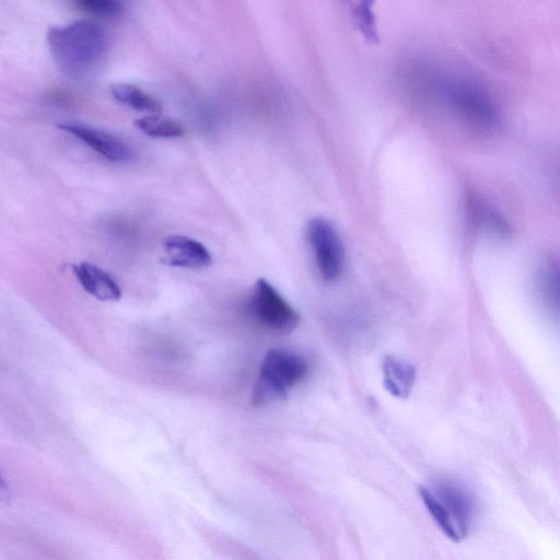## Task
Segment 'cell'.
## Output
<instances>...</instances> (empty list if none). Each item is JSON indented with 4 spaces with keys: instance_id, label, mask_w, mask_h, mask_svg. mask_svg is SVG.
<instances>
[{
    "instance_id": "obj_8",
    "label": "cell",
    "mask_w": 560,
    "mask_h": 560,
    "mask_svg": "<svg viewBox=\"0 0 560 560\" xmlns=\"http://www.w3.org/2000/svg\"><path fill=\"white\" fill-rule=\"evenodd\" d=\"M162 262L188 269H201L211 265V255L207 247L186 235L172 234L162 242Z\"/></svg>"
},
{
    "instance_id": "obj_16",
    "label": "cell",
    "mask_w": 560,
    "mask_h": 560,
    "mask_svg": "<svg viewBox=\"0 0 560 560\" xmlns=\"http://www.w3.org/2000/svg\"><path fill=\"white\" fill-rule=\"evenodd\" d=\"M357 26L364 35H374V20L371 12L374 0H348Z\"/></svg>"
},
{
    "instance_id": "obj_7",
    "label": "cell",
    "mask_w": 560,
    "mask_h": 560,
    "mask_svg": "<svg viewBox=\"0 0 560 560\" xmlns=\"http://www.w3.org/2000/svg\"><path fill=\"white\" fill-rule=\"evenodd\" d=\"M57 127L112 162H127L133 156V150L120 138L98 128L80 122H61Z\"/></svg>"
},
{
    "instance_id": "obj_15",
    "label": "cell",
    "mask_w": 560,
    "mask_h": 560,
    "mask_svg": "<svg viewBox=\"0 0 560 560\" xmlns=\"http://www.w3.org/2000/svg\"><path fill=\"white\" fill-rule=\"evenodd\" d=\"M538 288L548 302L558 303L559 278L557 265L547 262L542 266L538 277Z\"/></svg>"
},
{
    "instance_id": "obj_6",
    "label": "cell",
    "mask_w": 560,
    "mask_h": 560,
    "mask_svg": "<svg viewBox=\"0 0 560 560\" xmlns=\"http://www.w3.org/2000/svg\"><path fill=\"white\" fill-rule=\"evenodd\" d=\"M306 236L320 277L327 282L336 281L345 264L343 247L336 229L328 220L316 217L308 221Z\"/></svg>"
},
{
    "instance_id": "obj_11",
    "label": "cell",
    "mask_w": 560,
    "mask_h": 560,
    "mask_svg": "<svg viewBox=\"0 0 560 560\" xmlns=\"http://www.w3.org/2000/svg\"><path fill=\"white\" fill-rule=\"evenodd\" d=\"M113 97L119 103L136 110L149 114H160L162 107L151 95L130 83H114L110 85Z\"/></svg>"
},
{
    "instance_id": "obj_12",
    "label": "cell",
    "mask_w": 560,
    "mask_h": 560,
    "mask_svg": "<svg viewBox=\"0 0 560 560\" xmlns=\"http://www.w3.org/2000/svg\"><path fill=\"white\" fill-rule=\"evenodd\" d=\"M135 126L149 137L177 138L184 135L183 126L159 114H149L135 120Z\"/></svg>"
},
{
    "instance_id": "obj_3",
    "label": "cell",
    "mask_w": 560,
    "mask_h": 560,
    "mask_svg": "<svg viewBox=\"0 0 560 560\" xmlns=\"http://www.w3.org/2000/svg\"><path fill=\"white\" fill-rule=\"evenodd\" d=\"M418 492L445 536L455 542L466 538L472 524L475 503L463 488L441 482L432 488L419 486Z\"/></svg>"
},
{
    "instance_id": "obj_9",
    "label": "cell",
    "mask_w": 560,
    "mask_h": 560,
    "mask_svg": "<svg viewBox=\"0 0 560 560\" xmlns=\"http://www.w3.org/2000/svg\"><path fill=\"white\" fill-rule=\"evenodd\" d=\"M71 269L85 292L104 302L118 301L121 289L105 270L91 262L73 264Z\"/></svg>"
},
{
    "instance_id": "obj_13",
    "label": "cell",
    "mask_w": 560,
    "mask_h": 560,
    "mask_svg": "<svg viewBox=\"0 0 560 560\" xmlns=\"http://www.w3.org/2000/svg\"><path fill=\"white\" fill-rule=\"evenodd\" d=\"M470 207L477 223L482 224V226L497 234H505L509 231L506 222L488 205L479 200H472Z\"/></svg>"
},
{
    "instance_id": "obj_17",
    "label": "cell",
    "mask_w": 560,
    "mask_h": 560,
    "mask_svg": "<svg viewBox=\"0 0 560 560\" xmlns=\"http://www.w3.org/2000/svg\"><path fill=\"white\" fill-rule=\"evenodd\" d=\"M11 498L10 488L0 476V503H7Z\"/></svg>"
},
{
    "instance_id": "obj_1",
    "label": "cell",
    "mask_w": 560,
    "mask_h": 560,
    "mask_svg": "<svg viewBox=\"0 0 560 560\" xmlns=\"http://www.w3.org/2000/svg\"><path fill=\"white\" fill-rule=\"evenodd\" d=\"M404 74L410 88L478 129L498 126L500 110L490 90L472 73L431 57H417Z\"/></svg>"
},
{
    "instance_id": "obj_5",
    "label": "cell",
    "mask_w": 560,
    "mask_h": 560,
    "mask_svg": "<svg viewBox=\"0 0 560 560\" xmlns=\"http://www.w3.org/2000/svg\"><path fill=\"white\" fill-rule=\"evenodd\" d=\"M247 311L261 326L279 334H291L300 323L299 313L264 278L256 280Z\"/></svg>"
},
{
    "instance_id": "obj_10",
    "label": "cell",
    "mask_w": 560,
    "mask_h": 560,
    "mask_svg": "<svg viewBox=\"0 0 560 560\" xmlns=\"http://www.w3.org/2000/svg\"><path fill=\"white\" fill-rule=\"evenodd\" d=\"M383 383L390 395L407 398L416 382V368L394 355H386L382 361Z\"/></svg>"
},
{
    "instance_id": "obj_14",
    "label": "cell",
    "mask_w": 560,
    "mask_h": 560,
    "mask_svg": "<svg viewBox=\"0 0 560 560\" xmlns=\"http://www.w3.org/2000/svg\"><path fill=\"white\" fill-rule=\"evenodd\" d=\"M79 8L100 18H116L122 12L120 0H73Z\"/></svg>"
},
{
    "instance_id": "obj_2",
    "label": "cell",
    "mask_w": 560,
    "mask_h": 560,
    "mask_svg": "<svg viewBox=\"0 0 560 560\" xmlns=\"http://www.w3.org/2000/svg\"><path fill=\"white\" fill-rule=\"evenodd\" d=\"M48 42L56 61L69 72L89 69L102 59L107 47L106 32L92 20L51 27Z\"/></svg>"
},
{
    "instance_id": "obj_4",
    "label": "cell",
    "mask_w": 560,
    "mask_h": 560,
    "mask_svg": "<svg viewBox=\"0 0 560 560\" xmlns=\"http://www.w3.org/2000/svg\"><path fill=\"white\" fill-rule=\"evenodd\" d=\"M307 373L308 363L303 355L287 349L269 350L254 386L253 405L259 407L284 399Z\"/></svg>"
}]
</instances>
